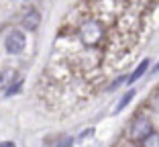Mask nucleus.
I'll use <instances>...</instances> for the list:
<instances>
[{"label": "nucleus", "instance_id": "nucleus-1", "mask_svg": "<svg viewBox=\"0 0 159 147\" xmlns=\"http://www.w3.org/2000/svg\"><path fill=\"white\" fill-rule=\"evenodd\" d=\"M151 133H153V125H151V121L145 119V117H139V119L133 121L131 131H129L133 141H145Z\"/></svg>", "mask_w": 159, "mask_h": 147}, {"label": "nucleus", "instance_id": "nucleus-2", "mask_svg": "<svg viewBox=\"0 0 159 147\" xmlns=\"http://www.w3.org/2000/svg\"><path fill=\"white\" fill-rule=\"evenodd\" d=\"M4 47L8 53H20L25 47V35L20 31H12L8 37L4 39Z\"/></svg>", "mask_w": 159, "mask_h": 147}, {"label": "nucleus", "instance_id": "nucleus-3", "mask_svg": "<svg viewBox=\"0 0 159 147\" xmlns=\"http://www.w3.org/2000/svg\"><path fill=\"white\" fill-rule=\"evenodd\" d=\"M39 21H41V14H39L37 10H29L23 16V27L27 29V31H35V29L39 27Z\"/></svg>", "mask_w": 159, "mask_h": 147}, {"label": "nucleus", "instance_id": "nucleus-4", "mask_svg": "<svg viewBox=\"0 0 159 147\" xmlns=\"http://www.w3.org/2000/svg\"><path fill=\"white\" fill-rule=\"evenodd\" d=\"M147 67H149V59H143V62L139 63V67H137V70L133 71V76L129 78V82H131V84H133V82H135V80H139V78H141V76H143V74H145V71H147Z\"/></svg>", "mask_w": 159, "mask_h": 147}, {"label": "nucleus", "instance_id": "nucleus-5", "mask_svg": "<svg viewBox=\"0 0 159 147\" xmlns=\"http://www.w3.org/2000/svg\"><path fill=\"white\" fill-rule=\"evenodd\" d=\"M143 147H159V133H151L145 141H141Z\"/></svg>", "mask_w": 159, "mask_h": 147}, {"label": "nucleus", "instance_id": "nucleus-6", "mask_svg": "<svg viewBox=\"0 0 159 147\" xmlns=\"http://www.w3.org/2000/svg\"><path fill=\"white\" fill-rule=\"evenodd\" d=\"M133 96H135V92H133V90L129 92V94H125V96H122V98H120V102H118V106L114 108V113H118V110H122V108H125V106L129 104V100H131Z\"/></svg>", "mask_w": 159, "mask_h": 147}, {"label": "nucleus", "instance_id": "nucleus-7", "mask_svg": "<svg viewBox=\"0 0 159 147\" xmlns=\"http://www.w3.org/2000/svg\"><path fill=\"white\" fill-rule=\"evenodd\" d=\"M12 78H14V71L12 70H8L6 74H0V88H2V86H6L10 80H12Z\"/></svg>", "mask_w": 159, "mask_h": 147}, {"label": "nucleus", "instance_id": "nucleus-8", "mask_svg": "<svg viewBox=\"0 0 159 147\" xmlns=\"http://www.w3.org/2000/svg\"><path fill=\"white\" fill-rule=\"evenodd\" d=\"M20 88H23V82H14V84L10 86L4 94H6V96H12V94H16V92H20Z\"/></svg>", "mask_w": 159, "mask_h": 147}, {"label": "nucleus", "instance_id": "nucleus-9", "mask_svg": "<svg viewBox=\"0 0 159 147\" xmlns=\"http://www.w3.org/2000/svg\"><path fill=\"white\" fill-rule=\"evenodd\" d=\"M0 147H14V143L12 141H2V143H0Z\"/></svg>", "mask_w": 159, "mask_h": 147}, {"label": "nucleus", "instance_id": "nucleus-10", "mask_svg": "<svg viewBox=\"0 0 159 147\" xmlns=\"http://www.w3.org/2000/svg\"><path fill=\"white\" fill-rule=\"evenodd\" d=\"M155 71H159V63H157V67H155Z\"/></svg>", "mask_w": 159, "mask_h": 147}]
</instances>
